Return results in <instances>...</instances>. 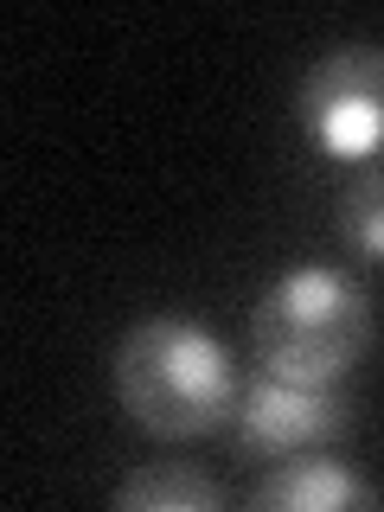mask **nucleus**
Here are the masks:
<instances>
[{
    "instance_id": "nucleus-1",
    "label": "nucleus",
    "mask_w": 384,
    "mask_h": 512,
    "mask_svg": "<svg viewBox=\"0 0 384 512\" xmlns=\"http://www.w3.org/2000/svg\"><path fill=\"white\" fill-rule=\"evenodd\" d=\"M116 397L148 436L160 442H192L218 436L237 410V372L224 359V346L205 327H192L180 314H154L116 340Z\"/></svg>"
},
{
    "instance_id": "nucleus-2",
    "label": "nucleus",
    "mask_w": 384,
    "mask_h": 512,
    "mask_svg": "<svg viewBox=\"0 0 384 512\" xmlns=\"http://www.w3.org/2000/svg\"><path fill=\"white\" fill-rule=\"evenodd\" d=\"M372 295L340 269H288L256 295L250 352L256 372L295 384H340L372 346Z\"/></svg>"
},
{
    "instance_id": "nucleus-3",
    "label": "nucleus",
    "mask_w": 384,
    "mask_h": 512,
    "mask_svg": "<svg viewBox=\"0 0 384 512\" xmlns=\"http://www.w3.org/2000/svg\"><path fill=\"white\" fill-rule=\"evenodd\" d=\"M295 122L308 128L320 154L340 160H378L384 154V45H333L308 64L295 90Z\"/></svg>"
},
{
    "instance_id": "nucleus-4",
    "label": "nucleus",
    "mask_w": 384,
    "mask_h": 512,
    "mask_svg": "<svg viewBox=\"0 0 384 512\" xmlns=\"http://www.w3.org/2000/svg\"><path fill=\"white\" fill-rule=\"evenodd\" d=\"M352 429V397L340 384H295L276 372H256L237 391V410L224 423V436L244 461H288L333 448Z\"/></svg>"
},
{
    "instance_id": "nucleus-5",
    "label": "nucleus",
    "mask_w": 384,
    "mask_h": 512,
    "mask_svg": "<svg viewBox=\"0 0 384 512\" xmlns=\"http://www.w3.org/2000/svg\"><path fill=\"white\" fill-rule=\"evenodd\" d=\"M250 506L256 512H365V506H384V493L372 480H359L346 461H333L327 448H314V455L269 461Z\"/></svg>"
},
{
    "instance_id": "nucleus-6",
    "label": "nucleus",
    "mask_w": 384,
    "mask_h": 512,
    "mask_svg": "<svg viewBox=\"0 0 384 512\" xmlns=\"http://www.w3.org/2000/svg\"><path fill=\"white\" fill-rule=\"evenodd\" d=\"M109 500L122 512H218L224 493H218L212 474L186 468V461H148V468L122 474Z\"/></svg>"
},
{
    "instance_id": "nucleus-7",
    "label": "nucleus",
    "mask_w": 384,
    "mask_h": 512,
    "mask_svg": "<svg viewBox=\"0 0 384 512\" xmlns=\"http://www.w3.org/2000/svg\"><path fill=\"white\" fill-rule=\"evenodd\" d=\"M333 231L352 256L384 263V154L352 167V180L340 186V205H333Z\"/></svg>"
}]
</instances>
